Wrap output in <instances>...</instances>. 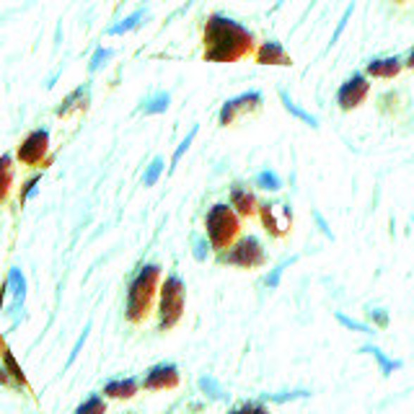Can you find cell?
<instances>
[{"label": "cell", "mask_w": 414, "mask_h": 414, "mask_svg": "<svg viewBox=\"0 0 414 414\" xmlns=\"http://www.w3.org/2000/svg\"><path fill=\"white\" fill-rule=\"evenodd\" d=\"M254 49L256 37L249 26L223 13L207 16L205 32H202V60L205 63H239L249 55L254 57Z\"/></svg>", "instance_id": "obj_1"}, {"label": "cell", "mask_w": 414, "mask_h": 414, "mask_svg": "<svg viewBox=\"0 0 414 414\" xmlns=\"http://www.w3.org/2000/svg\"><path fill=\"white\" fill-rule=\"evenodd\" d=\"M161 264H143L137 275L130 280L127 285V301H125V319L130 324H143L153 310L156 295L161 290Z\"/></svg>", "instance_id": "obj_2"}, {"label": "cell", "mask_w": 414, "mask_h": 414, "mask_svg": "<svg viewBox=\"0 0 414 414\" xmlns=\"http://www.w3.org/2000/svg\"><path fill=\"white\" fill-rule=\"evenodd\" d=\"M205 236L218 254L241 236V218L228 202H215L205 215Z\"/></svg>", "instance_id": "obj_3"}, {"label": "cell", "mask_w": 414, "mask_h": 414, "mask_svg": "<svg viewBox=\"0 0 414 414\" xmlns=\"http://www.w3.org/2000/svg\"><path fill=\"white\" fill-rule=\"evenodd\" d=\"M187 306V285L179 275H168L158 290V332H171L182 321Z\"/></svg>", "instance_id": "obj_4"}, {"label": "cell", "mask_w": 414, "mask_h": 414, "mask_svg": "<svg viewBox=\"0 0 414 414\" xmlns=\"http://www.w3.org/2000/svg\"><path fill=\"white\" fill-rule=\"evenodd\" d=\"M218 262L228 264V267H239V270H259L267 264V249H264L259 236L246 233V236H239L225 251H220Z\"/></svg>", "instance_id": "obj_5"}, {"label": "cell", "mask_w": 414, "mask_h": 414, "mask_svg": "<svg viewBox=\"0 0 414 414\" xmlns=\"http://www.w3.org/2000/svg\"><path fill=\"white\" fill-rule=\"evenodd\" d=\"M259 220L272 239H285L293 231V210L285 202H259Z\"/></svg>", "instance_id": "obj_6"}, {"label": "cell", "mask_w": 414, "mask_h": 414, "mask_svg": "<svg viewBox=\"0 0 414 414\" xmlns=\"http://www.w3.org/2000/svg\"><path fill=\"white\" fill-rule=\"evenodd\" d=\"M47 156H49V130L47 127L32 130L16 148V161L21 166L37 168L47 161Z\"/></svg>", "instance_id": "obj_7"}, {"label": "cell", "mask_w": 414, "mask_h": 414, "mask_svg": "<svg viewBox=\"0 0 414 414\" xmlns=\"http://www.w3.org/2000/svg\"><path fill=\"white\" fill-rule=\"evenodd\" d=\"M264 94L262 91H244V94L233 96L220 106V114H218V125L220 127H231L233 122L244 117V114H254L262 109Z\"/></svg>", "instance_id": "obj_8"}, {"label": "cell", "mask_w": 414, "mask_h": 414, "mask_svg": "<svg viewBox=\"0 0 414 414\" xmlns=\"http://www.w3.org/2000/svg\"><path fill=\"white\" fill-rule=\"evenodd\" d=\"M368 96H370V80H368V75L365 73H352L350 78L337 88V106L342 112H352V109H360L365 104Z\"/></svg>", "instance_id": "obj_9"}, {"label": "cell", "mask_w": 414, "mask_h": 414, "mask_svg": "<svg viewBox=\"0 0 414 414\" xmlns=\"http://www.w3.org/2000/svg\"><path fill=\"white\" fill-rule=\"evenodd\" d=\"M182 383V373H179V365L176 363H158V365H153L145 370L143 386L145 391H171L176 389Z\"/></svg>", "instance_id": "obj_10"}, {"label": "cell", "mask_w": 414, "mask_h": 414, "mask_svg": "<svg viewBox=\"0 0 414 414\" xmlns=\"http://www.w3.org/2000/svg\"><path fill=\"white\" fill-rule=\"evenodd\" d=\"M254 63L264 65V68H293V57L287 55L285 47L277 39H267L262 44H256Z\"/></svg>", "instance_id": "obj_11"}, {"label": "cell", "mask_w": 414, "mask_h": 414, "mask_svg": "<svg viewBox=\"0 0 414 414\" xmlns=\"http://www.w3.org/2000/svg\"><path fill=\"white\" fill-rule=\"evenodd\" d=\"M228 205L236 210L239 218H254L259 215V199H256L254 189H249L246 184H231L228 189Z\"/></svg>", "instance_id": "obj_12"}, {"label": "cell", "mask_w": 414, "mask_h": 414, "mask_svg": "<svg viewBox=\"0 0 414 414\" xmlns=\"http://www.w3.org/2000/svg\"><path fill=\"white\" fill-rule=\"evenodd\" d=\"M404 70V60L396 55L389 57H370L365 65V75L368 78H383V80H394L399 73Z\"/></svg>", "instance_id": "obj_13"}, {"label": "cell", "mask_w": 414, "mask_h": 414, "mask_svg": "<svg viewBox=\"0 0 414 414\" xmlns=\"http://www.w3.org/2000/svg\"><path fill=\"white\" fill-rule=\"evenodd\" d=\"M0 386H8V389H26V375L21 370V365L16 363L13 352L3 344V365H0Z\"/></svg>", "instance_id": "obj_14"}, {"label": "cell", "mask_w": 414, "mask_h": 414, "mask_svg": "<svg viewBox=\"0 0 414 414\" xmlns=\"http://www.w3.org/2000/svg\"><path fill=\"white\" fill-rule=\"evenodd\" d=\"M88 104H91V83H83L78 86L73 94H68L60 101V106L55 109L57 117H70L73 112H86Z\"/></svg>", "instance_id": "obj_15"}, {"label": "cell", "mask_w": 414, "mask_h": 414, "mask_svg": "<svg viewBox=\"0 0 414 414\" xmlns=\"http://www.w3.org/2000/svg\"><path fill=\"white\" fill-rule=\"evenodd\" d=\"M140 391L137 378H114V381L104 383V396L106 399H132Z\"/></svg>", "instance_id": "obj_16"}, {"label": "cell", "mask_w": 414, "mask_h": 414, "mask_svg": "<svg viewBox=\"0 0 414 414\" xmlns=\"http://www.w3.org/2000/svg\"><path fill=\"white\" fill-rule=\"evenodd\" d=\"M13 176H16V158L11 153H3L0 156V205L11 197Z\"/></svg>", "instance_id": "obj_17"}, {"label": "cell", "mask_w": 414, "mask_h": 414, "mask_svg": "<svg viewBox=\"0 0 414 414\" xmlns=\"http://www.w3.org/2000/svg\"><path fill=\"white\" fill-rule=\"evenodd\" d=\"M280 101H282V106H285V112L290 114V117H295V120L303 122V125H308V127H319V117H316V114H310V112H306L301 104H298L293 96L287 94L285 88H280Z\"/></svg>", "instance_id": "obj_18"}, {"label": "cell", "mask_w": 414, "mask_h": 414, "mask_svg": "<svg viewBox=\"0 0 414 414\" xmlns=\"http://www.w3.org/2000/svg\"><path fill=\"white\" fill-rule=\"evenodd\" d=\"M360 352H365V355H373L375 363H378V368H381V373L386 375V378H389L394 370H401V368H404V363H401V360L389 358V355H386L381 347H375V344H363V347H360Z\"/></svg>", "instance_id": "obj_19"}, {"label": "cell", "mask_w": 414, "mask_h": 414, "mask_svg": "<svg viewBox=\"0 0 414 414\" xmlns=\"http://www.w3.org/2000/svg\"><path fill=\"white\" fill-rule=\"evenodd\" d=\"M197 386L210 401H231V394H225V389L220 386V381H218L215 375H202L197 381Z\"/></svg>", "instance_id": "obj_20"}, {"label": "cell", "mask_w": 414, "mask_h": 414, "mask_svg": "<svg viewBox=\"0 0 414 414\" xmlns=\"http://www.w3.org/2000/svg\"><path fill=\"white\" fill-rule=\"evenodd\" d=\"M171 106V94L168 91H158V94H153L151 99H145L143 106H140V112L145 117H153V114H163Z\"/></svg>", "instance_id": "obj_21"}, {"label": "cell", "mask_w": 414, "mask_h": 414, "mask_svg": "<svg viewBox=\"0 0 414 414\" xmlns=\"http://www.w3.org/2000/svg\"><path fill=\"white\" fill-rule=\"evenodd\" d=\"M6 285H8V290L13 293V303H21V306H24V301H26V277H24V272H21V267H11Z\"/></svg>", "instance_id": "obj_22"}, {"label": "cell", "mask_w": 414, "mask_h": 414, "mask_svg": "<svg viewBox=\"0 0 414 414\" xmlns=\"http://www.w3.org/2000/svg\"><path fill=\"white\" fill-rule=\"evenodd\" d=\"M254 187L262 192H280L285 184H282V176L277 171H272V168H264L259 174L254 176Z\"/></svg>", "instance_id": "obj_23"}, {"label": "cell", "mask_w": 414, "mask_h": 414, "mask_svg": "<svg viewBox=\"0 0 414 414\" xmlns=\"http://www.w3.org/2000/svg\"><path fill=\"white\" fill-rule=\"evenodd\" d=\"M145 16H148V13H145L143 8L135 11V13H130V16L125 18V21H120V24L109 26V29H106V34H109V37H122V34L132 32V29H137V26L143 24V18H145Z\"/></svg>", "instance_id": "obj_24"}, {"label": "cell", "mask_w": 414, "mask_h": 414, "mask_svg": "<svg viewBox=\"0 0 414 414\" xmlns=\"http://www.w3.org/2000/svg\"><path fill=\"white\" fill-rule=\"evenodd\" d=\"M308 389H295V391H277V394H262V401L270 404H287V401H298V399H308Z\"/></svg>", "instance_id": "obj_25"}, {"label": "cell", "mask_w": 414, "mask_h": 414, "mask_svg": "<svg viewBox=\"0 0 414 414\" xmlns=\"http://www.w3.org/2000/svg\"><path fill=\"white\" fill-rule=\"evenodd\" d=\"M298 262V256H290V259H282V262L275 267V270H270V275L264 277V287L267 290H275V287H280V280H282V275H285L287 267H293V264Z\"/></svg>", "instance_id": "obj_26"}, {"label": "cell", "mask_w": 414, "mask_h": 414, "mask_svg": "<svg viewBox=\"0 0 414 414\" xmlns=\"http://www.w3.org/2000/svg\"><path fill=\"white\" fill-rule=\"evenodd\" d=\"M163 168H166V161L161 158V156H156V158L148 163V168H145L143 174V187H156L161 179V174H163Z\"/></svg>", "instance_id": "obj_27"}, {"label": "cell", "mask_w": 414, "mask_h": 414, "mask_svg": "<svg viewBox=\"0 0 414 414\" xmlns=\"http://www.w3.org/2000/svg\"><path fill=\"white\" fill-rule=\"evenodd\" d=\"M75 414H106V401H104L101 394H91V396L75 409Z\"/></svg>", "instance_id": "obj_28"}, {"label": "cell", "mask_w": 414, "mask_h": 414, "mask_svg": "<svg viewBox=\"0 0 414 414\" xmlns=\"http://www.w3.org/2000/svg\"><path fill=\"white\" fill-rule=\"evenodd\" d=\"M334 319L342 324L344 329H350V332H360V334H373V327L370 324H365V321H358L352 319V316H347V313H342V310H337Z\"/></svg>", "instance_id": "obj_29"}, {"label": "cell", "mask_w": 414, "mask_h": 414, "mask_svg": "<svg viewBox=\"0 0 414 414\" xmlns=\"http://www.w3.org/2000/svg\"><path fill=\"white\" fill-rule=\"evenodd\" d=\"M197 130H199V127H197V125H194V127H192L189 132H187V137H184L182 143H179V148H176V151H174V158H171V166H168V174H174L176 166H179V161L184 158V153L189 151V145L194 143V137H197Z\"/></svg>", "instance_id": "obj_30"}, {"label": "cell", "mask_w": 414, "mask_h": 414, "mask_svg": "<svg viewBox=\"0 0 414 414\" xmlns=\"http://www.w3.org/2000/svg\"><path fill=\"white\" fill-rule=\"evenodd\" d=\"M213 246H210V241L207 236H199V233H192V254L197 262H207V256H210Z\"/></svg>", "instance_id": "obj_31"}, {"label": "cell", "mask_w": 414, "mask_h": 414, "mask_svg": "<svg viewBox=\"0 0 414 414\" xmlns=\"http://www.w3.org/2000/svg\"><path fill=\"white\" fill-rule=\"evenodd\" d=\"M112 57H114V49H112V47H99V49L94 52V55H91V60H88V73L101 70L104 65L109 63Z\"/></svg>", "instance_id": "obj_32"}, {"label": "cell", "mask_w": 414, "mask_h": 414, "mask_svg": "<svg viewBox=\"0 0 414 414\" xmlns=\"http://www.w3.org/2000/svg\"><path fill=\"white\" fill-rule=\"evenodd\" d=\"M39 184H42V176L39 174L32 176V179H26V182H24V189H21V194H18V202H21V205H26V202H29V199L37 194Z\"/></svg>", "instance_id": "obj_33"}, {"label": "cell", "mask_w": 414, "mask_h": 414, "mask_svg": "<svg viewBox=\"0 0 414 414\" xmlns=\"http://www.w3.org/2000/svg\"><path fill=\"white\" fill-rule=\"evenodd\" d=\"M365 316L373 321V327H378V329L389 327V310L386 308H365Z\"/></svg>", "instance_id": "obj_34"}, {"label": "cell", "mask_w": 414, "mask_h": 414, "mask_svg": "<svg viewBox=\"0 0 414 414\" xmlns=\"http://www.w3.org/2000/svg\"><path fill=\"white\" fill-rule=\"evenodd\" d=\"M352 11H355V3H350L347 8H344V16L339 18V24H337V32H334V37H332V44H334L339 37H342V32L347 29V21H350V16H352Z\"/></svg>", "instance_id": "obj_35"}, {"label": "cell", "mask_w": 414, "mask_h": 414, "mask_svg": "<svg viewBox=\"0 0 414 414\" xmlns=\"http://www.w3.org/2000/svg\"><path fill=\"white\" fill-rule=\"evenodd\" d=\"M88 332H91V324H86V327H83V334L78 337V342H75V347H73L70 358H68V365H73V363H75V358H78V352H80V347H83V342L88 339Z\"/></svg>", "instance_id": "obj_36"}, {"label": "cell", "mask_w": 414, "mask_h": 414, "mask_svg": "<svg viewBox=\"0 0 414 414\" xmlns=\"http://www.w3.org/2000/svg\"><path fill=\"white\" fill-rule=\"evenodd\" d=\"M313 220H316V225H319V231L327 236V239H332L334 241V233H332V228H329V223L324 220V215H321L319 210H313Z\"/></svg>", "instance_id": "obj_37"}, {"label": "cell", "mask_w": 414, "mask_h": 414, "mask_svg": "<svg viewBox=\"0 0 414 414\" xmlns=\"http://www.w3.org/2000/svg\"><path fill=\"white\" fill-rule=\"evenodd\" d=\"M244 406H246V414H270L262 401H244Z\"/></svg>", "instance_id": "obj_38"}, {"label": "cell", "mask_w": 414, "mask_h": 414, "mask_svg": "<svg viewBox=\"0 0 414 414\" xmlns=\"http://www.w3.org/2000/svg\"><path fill=\"white\" fill-rule=\"evenodd\" d=\"M404 68H409V70H414V47L409 49V55H406V60H404Z\"/></svg>", "instance_id": "obj_39"}, {"label": "cell", "mask_w": 414, "mask_h": 414, "mask_svg": "<svg viewBox=\"0 0 414 414\" xmlns=\"http://www.w3.org/2000/svg\"><path fill=\"white\" fill-rule=\"evenodd\" d=\"M228 414H246V406L241 404V406H236V409H231Z\"/></svg>", "instance_id": "obj_40"}, {"label": "cell", "mask_w": 414, "mask_h": 414, "mask_svg": "<svg viewBox=\"0 0 414 414\" xmlns=\"http://www.w3.org/2000/svg\"><path fill=\"white\" fill-rule=\"evenodd\" d=\"M394 3H399V6H401V3H406V0H394Z\"/></svg>", "instance_id": "obj_41"}]
</instances>
